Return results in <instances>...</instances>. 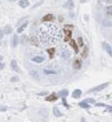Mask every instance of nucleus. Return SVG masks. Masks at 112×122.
I'll return each mask as SVG.
<instances>
[{
  "label": "nucleus",
  "mask_w": 112,
  "mask_h": 122,
  "mask_svg": "<svg viewBox=\"0 0 112 122\" xmlns=\"http://www.w3.org/2000/svg\"><path fill=\"white\" fill-rule=\"evenodd\" d=\"M80 96H81V90H79V89L74 90L73 93H72V97H73V98H79Z\"/></svg>",
  "instance_id": "obj_17"
},
{
  "label": "nucleus",
  "mask_w": 112,
  "mask_h": 122,
  "mask_svg": "<svg viewBox=\"0 0 112 122\" xmlns=\"http://www.w3.org/2000/svg\"><path fill=\"white\" fill-rule=\"evenodd\" d=\"M7 111V107L6 106H0V112H5Z\"/></svg>",
  "instance_id": "obj_29"
},
{
  "label": "nucleus",
  "mask_w": 112,
  "mask_h": 122,
  "mask_svg": "<svg viewBox=\"0 0 112 122\" xmlns=\"http://www.w3.org/2000/svg\"><path fill=\"white\" fill-rule=\"evenodd\" d=\"M80 1H81V2H85V1H86V0H80Z\"/></svg>",
  "instance_id": "obj_37"
},
{
  "label": "nucleus",
  "mask_w": 112,
  "mask_h": 122,
  "mask_svg": "<svg viewBox=\"0 0 112 122\" xmlns=\"http://www.w3.org/2000/svg\"><path fill=\"white\" fill-rule=\"evenodd\" d=\"M103 47L106 50V52H108V54H109V55H112V48H111V46H110V44L103 43Z\"/></svg>",
  "instance_id": "obj_4"
},
{
  "label": "nucleus",
  "mask_w": 112,
  "mask_h": 122,
  "mask_svg": "<svg viewBox=\"0 0 112 122\" xmlns=\"http://www.w3.org/2000/svg\"><path fill=\"white\" fill-rule=\"evenodd\" d=\"M18 77H12V82H17Z\"/></svg>",
  "instance_id": "obj_31"
},
{
  "label": "nucleus",
  "mask_w": 112,
  "mask_h": 122,
  "mask_svg": "<svg viewBox=\"0 0 112 122\" xmlns=\"http://www.w3.org/2000/svg\"><path fill=\"white\" fill-rule=\"evenodd\" d=\"M84 101H86L87 104H94V103H95L94 99H90V98H89V99H85Z\"/></svg>",
  "instance_id": "obj_27"
},
{
  "label": "nucleus",
  "mask_w": 112,
  "mask_h": 122,
  "mask_svg": "<svg viewBox=\"0 0 112 122\" xmlns=\"http://www.w3.org/2000/svg\"><path fill=\"white\" fill-rule=\"evenodd\" d=\"M53 112H54V114H55V116H62V113L60 112V109L57 108V107H54V109H53Z\"/></svg>",
  "instance_id": "obj_21"
},
{
  "label": "nucleus",
  "mask_w": 112,
  "mask_h": 122,
  "mask_svg": "<svg viewBox=\"0 0 112 122\" xmlns=\"http://www.w3.org/2000/svg\"><path fill=\"white\" fill-rule=\"evenodd\" d=\"M106 2H108V4L110 5V4H111V2H112V0H106Z\"/></svg>",
  "instance_id": "obj_36"
},
{
  "label": "nucleus",
  "mask_w": 112,
  "mask_h": 122,
  "mask_svg": "<svg viewBox=\"0 0 112 122\" xmlns=\"http://www.w3.org/2000/svg\"><path fill=\"white\" fill-rule=\"evenodd\" d=\"M57 98H58V97H57V95H56V93H53V95H49V96H47L46 100H47V101H55V100H56Z\"/></svg>",
  "instance_id": "obj_6"
},
{
  "label": "nucleus",
  "mask_w": 112,
  "mask_h": 122,
  "mask_svg": "<svg viewBox=\"0 0 112 122\" xmlns=\"http://www.w3.org/2000/svg\"><path fill=\"white\" fill-rule=\"evenodd\" d=\"M29 5H30L29 0H21V1H19V6H21V7H23V8L27 7Z\"/></svg>",
  "instance_id": "obj_13"
},
{
  "label": "nucleus",
  "mask_w": 112,
  "mask_h": 122,
  "mask_svg": "<svg viewBox=\"0 0 112 122\" xmlns=\"http://www.w3.org/2000/svg\"><path fill=\"white\" fill-rule=\"evenodd\" d=\"M65 7L69 9H73V7H74V5H73V1L72 0H68L66 1V4H65Z\"/></svg>",
  "instance_id": "obj_18"
},
{
  "label": "nucleus",
  "mask_w": 112,
  "mask_h": 122,
  "mask_svg": "<svg viewBox=\"0 0 112 122\" xmlns=\"http://www.w3.org/2000/svg\"><path fill=\"white\" fill-rule=\"evenodd\" d=\"M61 55H62V58H64V59H69L70 58L71 53H70L69 48H68L66 46H62V47H61Z\"/></svg>",
  "instance_id": "obj_2"
},
{
  "label": "nucleus",
  "mask_w": 112,
  "mask_h": 122,
  "mask_svg": "<svg viewBox=\"0 0 112 122\" xmlns=\"http://www.w3.org/2000/svg\"><path fill=\"white\" fill-rule=\"evenodd\" d=\"M47 52L49 53L50 58H53V57H54V54H55V48H54V47H52V48H48V50H47Z\"/></svg>",
  "instance_id": "obj_24"
},
{
  "label": "nucleus",
  "mask_w": 112,
  "mask_h": 122,
  "mask_svg": "<svg viewBox=\"0 0 112 122\" xmlns=\"http://www.w3.org/2000/svg\"><path fill=\"white\" fill-rule=\"evenodd\" d=\"M81 57H82V58H87V57H88V48H87V47L84 48V51L81 53Z\"/></svg>",
  "instance_id": "obj_22"
},
{
  "label": "nucleus",
  "mask_w": 112,
  "mask_h": 122,
  "mask_svg": "<svg viewBox=\"0 0 112 122\" xmlns=\"http://www.w3.org/2000/svg\"><path fill=\"white\" fill-rule=\"evenodd\" d=\"M2 37H4V32H2V31H1V30H0V39H1V38H2Z\"/></svg>",
  "instance_id": "obj_35"
},
{
  "label": "nucleus",
  "mask_w": 112,
  "mask_h": 122,
  "mask_svg": "<svg viewBox=\"0 0 112 122\" xmlns=\"http://www.w3.org/2000/svg\"><path fill=\"white\" fill-rule=\"evenodd\" d=\"M106 107H108V111H109V112H112V107L111 106H106Z\"/></svg>",
  "instance_id": "obj_34"
},
{
  "label": "nucleus",
  "mask_w": 112,
  "mask_h": 122,
  "mask_svg": "<svg viewBox=\"0 0 112 122\" xmlns=\"http://www.w3.org/2000/svg\"><path fill=\"white\" fill-rule=\"evenodd\" d=\"M53 20H54V16L52 14H47L42 17V22H48V21H53Z\"/></svg>",
  "instance_id": "obj_8"
},
{
  "label": "nucleus",
  "mask_w": 112,
  "mask_h": 122,
  "mask_svg": "<svg viewBox=\"0 0 112 122\" xmlns=\"http://www.w3.org/2000/svg\"><path fill=\"white\" fill-rule=\"evenodd\" d=\"M9 1H15V0H9Z\"/></svg>",
  "instance_id": "obj_38"
},
{
  "label": "nucleus",
  "mask_w": 112,
  "mask_h": 122,
  "mask_svg": "<svg viewBox=\"0 0 112 122\" xmlns=\"http://www.w3.org/2000/svg\"><path fill=\"white\" fill-rule=\"evenodd\" d=\"M26 26H27V21H26V20H24V22H23V24H22V26H19V28H18L17 29V32L18 34H21V32H23V30H24V29H25L26 28Z\"/></svg>",
  "instance_id": "obj_9"
},
{
  "label": "nucleus",
  "mask_w": 112,
  "mask_h": 122,
  "mask_svg": "<svg viewBox=\"0 0 112 122\" xmlns=\"http://www.w3.org/2000/svg\"><path fill=\"white\" fill-rule=\"evenodd\" d=\"M79 106H81V107H84V108H86V109H88V108H90V107H89V105L87 104L86 101H81V103L79 104Z\"/></svg>",
  "instance_id": "obj_23"
},
{
  "label": "nucleus",
  "mask_w": 112,
  "mask_h": 122,
  "mask_svg": "<svg viewBox=\"0 0 112 122\" xmlns=\"http://www.w3.org/2000/svg\"><path fill=\"white\" fill-rule=\"evenodd\" d=\"M43 73H45L46 75H53V74H57V71H56V70H53V69H45V70H43Z\"/></svg>",
  "instance_id": "obj_19"
},
{
  "label": "nucleus",
  "mask_w": 112,
  "mask_h": 122,
  "mask_svg": "<svg viewBox=\"0 0 112 122\" xmlns=\"http://www.w3.org/2000/svg\"><path fill=\"white\" fill-rule=\"evenodd\" d=\"M1 60H2V57H0V69H2V68H4V63L1 62Z\"/></svg>",
  "instance_id": "obj_30"
},
{
  "label": "nucleus",
  "mask_w": 112,
  "mask_h": 122,
  "mask_svg": "<svg viewBox=\"0 0 112 122\" xmlns=\"http://www.w3.org/2000/svg\"><path fill=\"white\" fill-rule=\"evenodd\" d=\"M102 24H103L104 26H106V28H109V26H112V23H111V21H110V18H105V20H103Z\"/></svg>",
  "instance_id": "obj_15"
},
{
  "label": "nucleus",
  "mask_w": 112,
  "mask_h": 122,
  "mask_svg": "<svg viewBox=\"0 0 112 122\" xmlns=\"http://www.w3.org/2000/svg\"><path fill=\"white\" fill-rule=\"evenodd\" d=\"M69 42H70V45H71V46L73 47V50L76 51V53H78V51H79V48H78V45H77V43H76L74 40H72V39H70Z\"/></svg>",
  "instance_id": "obj_12"
},
{
  "label": "nucleus",
  "mask_w": 112,
  "mask_h": 122,
  "mask_svg": "<svg viewBox=\"0 0 112 122\" xmlns=\"http://www.w3.org/2000/svg\"><path fill=\"white\" fill-rule=\"evenodd\" d=\"M108 10H106V13H108V16H109V17H110V16H111V6H109V7H108Z\"/></svg>",
  "instance_id": "obj_28"
},
{
  "label": "nucleus",
  "mask_w": 112,
  "mask_h": 122,
  "mask_svg": "<svg viewBox=\"0 0 112 122\" xmlns=\"http://www.w3.org/2000/svg\"><path fill=\"white\" fill-rule=\"evenodd\" d=\"M10 66H12V68H13V70H14V71H16V73H18V71H19V69H18V66H17V63H16V61H15V60H12V62H10Z\"/></svg>",
  "instance_id": "obj_7"
},
{
  "label": "nucleus",
  "mask_w": 112,
  "mask_h": 122,
  "mask_svg": "<svg viewBox=\"0 0 112 122\" xmlns=\"http://www.w3.org/2000/svg\"><path fill=\"white\" fill-rule=\"evenodd\" d=\"M108 85H109V83H104V84H101V85H98V87H93V89H90L88 92H89V93H92V92H97V91H101V90L105 89Z\"/></svg>",
  "instance_id": "obj_3"
},
{
  "label": "nucleus",
  "mask_w": 112,
  "mask_h": 122,
  "mask_svg": "<svg viewBox=\"0 0 112 122\" xmlns=\"http://www.w3.org/2000/svg\"><path fill=\"white\" fill-rule=\"evenodd\" d=\"M17 44H18V37L15 35L14 37H13V44H12V45H13V47H16Z\"/></svg>",
  "instance_id": "obj_20"
},
{
  "label": "nucleus",
  "mask_w": 112,
  "mask_h": 122,
  "mask_svg": "<svg viewBox=\"0 0 112 122\" xmlns=\"http://www.w3.org/2000/svg\"><path fill=\"white\" fill-rule=\"evenodd\" d=\"M43 57H33L32 58V61L33 62H37V63H41V62H43Z\"/></svg>",
  "instance_id": "obj_11"
},
{
  "label": "nucleus",
  "mask_w": 112,
  "mask_h": 122,
  "mask_svg": "<svg viewBox=\"0 0 112 122\" xmlns=\"http://www.w3.org/2000/svg\"><path fill=\"white\" fill-rule=\"evenodd\" d=\"M70 39H71V30L65 29V37H64V40H65V42H69Z\"/></svg>",
  "instance_id": "obj_10"
},
{
  "label": "nucleus",
  "mask_w": 112,
  "mask_h": 122,
  "mask_svg": "<svg viewBox=\"0 0 112 122\" xmlns=\"http://www.w3.org/2000/svg\"><path fill=\"white\" fill-rule=\"evenodd\" d=\"M78 45H79V46H84V42H82V38H81V37L78 38Z\"/></svg>",
  "instance_id": "obj_26"
},
{
  "label": "nucleus",
  "mask_w": 112,
  "mask_h": 122,
  "mask_svg": "<svg viewBox=\"0 0 112 122\" xmlns=\"http://www.w3.org/2000/svg\"><path fill=\"white\" fill-rule=\"evenodd\" d=\"M73 68L74 69H80L81 68V61L79 60V59H76V60L73 61Z\"/></svg>",
  "instance_id": "obj_5"
},
{
  "label": "nucleus",
  "mask_w": 112,
  "mask_h": 122,
  "mask_svg": "<svg viewBox=\"0 0 112 122\" xmlns=\"http://www.w3.org/2000/svg\"><path fill=\"white\" fill-rule=\"evenodd\" d=\"M10 32H12V29H10L9 26H7L5 28V34H10Z\"/></svg>",
  "instance_id": "obj_25"
},
{
  "label": "nucleus",
  "mask_w": 112,
  "mask_h": 122,
  "mask_svg": "<svg viewBox=\"0 0 112 122\" xmlns=\"http://www.w3.org/2000/svg\"><path fill=\"white\" fill-rule=\"evenodd\" d=\"M72 26H65V29H68V30H72Z\"/></svg>",
  "instance_id": "obj_32"
},
{
  "label": "nucleus",
  "mask_w": 112,
  "mask_h": 122,
  "mask_svg": "<svg viewBox=\"0 0 112 122\" xmlns=\"http://www.w3.org/2000/svg\"><path fill=\"white\" fill-rule=\"evenodd\" d=\"M62 30L55 24H45L38 29V40L41 45H53L62 40Z\"/></svg>",
  "instance_id": "obj_1"
},
{
  "label": "nucleus",
  "mask_w": 112,
  "mask_h": 122,
  "mask_svg": "<svg viewBox=\"0 0 112 122\" xmlns=\"http://www.w3.org/2000/svg\"><path fill=\"white\" fill-rule=\"evenodd\" d=\"M69 95V92H68V90H62L61 92L57 93V97H62V98H65V97Z\"/></svg>",
  "instance_id": "obj_14"
},
{
  "label": "nucleus",
  "mask_w": 112,
  "mask_h": 122,
  "mask_svg": "<svg viewBox=\"0 0 112 122\" xmlns=\"http://www.w3.org/2000/svg\"><path fill=\"white\" fill-rule=\"evenodd\" d=\"M63 104H64V106H66V107H69V105H68V103L65 101V99H63Z\"/></svg>",
  "instance_id": "obj_33"
},
{
  "label": "nucleus",
  "mask_w": 112,
  "mask_h": 122,
  "mask_svg": "<svg viewBox=\"0 0 112 122\" xmlns=\"http://www.w3.org/2000/svg\"><path fill=\"white\" fill-rule=\"evenodd\" d=\"M30 43L37 46V45H39V40H38V38H37L35 36H33V37H31V38H30Z\"/></svg>",
  "instance_id": "obj_16"
}]
</instances>
